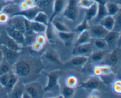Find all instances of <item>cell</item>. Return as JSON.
Here are the masks:
<instances>
[{"instance_id": "14", "label": "cell", "mask_w": 121, "mask_h": 98, "mask_svg": "<svg viewBox=\"0 0 121 98\" xmlns=\"http://www.w3.org/2000/svg\"><path fill=\"white\" fill-rule=\"evenodd\" d=\"M66 0H54L52 7V15L49 19V23H51L56 17L57 15L61 13L66 6Z\"/></svg>"}, {"instance_id": "34", "label": "cell", "mask_w": 121, "mask_h": 98, "mask_svg": "<svg viewBox=\"0 0 121 98\" xmlns=\"http://www.w3.org/2000/svg\"><path fill=\"white\" fill-rule=\"evenodd\" d=\"M12 71V66L9 65L5 60L2 59L0 63V76L5 74Z\"/></svg>"}, {"instance_id": "10", "label": "cell", "mask_w": 121, "mask_h": 98, "mask_svg": "<svg viewBox=\"0 0 121 98\" xmlns=\"http://www.w3.org/2000/svg\"><path fill=\"white\" fill-rule=\"evenodd\" d=\"M100 83H101V81L99 77L95 76H92L89 77L87 80L82 82L80 84V88L86 89V90H91L92 92L96 90L100 86Z\"/></svg>"}, {"instance_id": "50", "label": "cell", "mask_w": 121, "mask_h": 98, "mask_svg": "<svg viewBox=\"0 0 121 98\" xmlns=\"http://www.w3.org/2000/svg\"><path fill=\"white\" fill-rule=\"evenodd\" d=\"M93 1L95 3L101 5H105V4L108 2V0H93Z\"/></svg>"}, {"instance_id": "5", "label": "cell", "mask_w": 121, "mask_h": 98, "mask_svg": "<svg viewBox=\"0 0 121 98\" xmlns=\"http://www.w3.org/2000/svg\"><path fill=\"white\" fill-rule=\"evenodd\" d=\"M1 50L3 56V59L12 67L18 60L21 54V52L9 49L2 45H1Z\"/></svg>"}, {"instance_id": "38", "label": "cell", "mask_w": 121, "mask_h": 98, "mask_svg": "<svg viewBox=\"0 0 121 98\" xmlns=\"http://www.w3.org/2000/svg\"><path fill=\"white\" fill-rule=\"evenodd\" d=\"M53 2L54 0H39L37 3L36 6H37L41 10V11H43V8H48L51 5L53 7Z\"/></svg>"}, {"instance_id": "16", "label": "cell", "mask_w": 121, "mask_h": 98, "mask_svg": "<svg viewBox=\"0 0 121 98\" xmlns=\"http://www.w3.org/2000/svg\"><path fill=\"white\" fill-rule=\"evenodd\" d=\"M121 39V32L116 31L108 32L104 39L107 43L108 46H117L118 42ZM117 48V46H116Z\"/></svg>"}, {"instance_id": "26", "label": "cell", "mask_w": 121, "mask_h": 98, "mask_svg": "<svg viewBox=\"0 0 121 98\" xmlns=\"http://www.w3.org/2000/svg\"><path fill=\"white\" fill-rule=\"evenodd\" d=\"M19 81V78L15 74L13 73V71H11L10 72V77H9V81H8V83L7 84V86L5 88V90H7V93H9L13 90V88H14L15 85H16L17 83H18V82Z\"/></svg>"}, {"instance_id": "35", "label": "cell", "mask_w": 121, "mask_h": 98, "mask_svg": "<svg viewBox=\"0 0 121 98\" xmlns=\"http://www.w3.org/2000/svg\"><path fill=\"white\" fill-rule=\"evenodd\" d=\"M89 27L90 26L89 24V21H87L85 19H84L83 20L75 27L74 31L77 33H80L82 32H85V31L88 30Z\"/></svg>"}, {"instance_id": "20", "label": "cell", "mask_w": 121, "mask_h": 98, "mask_svg": "<svg viewBox=\"0 0 121 98\" xmlns=\"http://www.w3.org/2000/svg\"><path fill=\"white\" fill-rule=\"evenodd\" d=\"M21 11L20 7L17 4H7L2 10V12H4L9 16V18L15 16L18 12Z\"/></svg>"}, {"instance_id": "2", "label": "cell", "mask_w": 121, "mask_h": 98, "mask_svg": "<svg viewBox=\"0 0 121 98\" xmlns=\"http://www.w3.org/2000/svg\"><path fill=\"white\" fill-rule=\"evenodd\" d=\"M31 66L28 61L18 59L12 67V71L18 77H26L31 71Z\"/></svg>"}, {"instance_id": "37", "label": "cell", "mask_w": 121, "mask_h": 98, "mask_svg": "<svg viewBox=\"0 0 121 98\" xmlns=\"http://www.w3.org/2000/svg\"><path fill=\"white\" fill-rule=\"evenodd\" d=\"M66 85L69 88L75 89L78 85V79L76 76L71 75L66 79Z\"/></svg>"}, {"instance_id": "32", "label": "cell", "mask_w": 121, "mask_h": 98, "mask_svg": "<svg viewBox=\"0 0 121 98\" xmlns=\"http://www.w3.org/2000/svg\"><path fill=\"white\" fill-rule=\"evenodd\" d=\"M44 57L50 63H57L60 61L58 54L53 50H50L45 53Z\"/></svg>"}, {"instance_id": "27", "label": "cell", "mask_w": 121, "mask_h": 98, "mask_svg": "<svg viewBox=\"0 0 121 98\" xmlns=\"http://www.w3.org/2000/svg\"><path fill=\"white\" fill-rule=\"evenodd\" d=\"M33 21L43 24L45 26H47L49 23V19H48V17L47 15V14L44 11H41L39 13H38Z\"/></svg>"}, {"instance_id": "4", "label": "cell", "mask_w": 121, "mask_h": 98, "mask_svg": "<svg viewBox=\"0 0 121 98\" xmlns=\"http://www.w3.org/2000/svg\"><path fill=\"white\" fill-rule=\"evenodd\" d=\"M24 90L31 98H44L43 88L38 82H30L24 84Z\"/></svg>"}, {"instance_id": "47", "label": "cell", "mask_w": 121, "mask_h": 98, "mask_svg": "<svg viewBox=\"0 0 121 98\" xmlns=\"http://www.w3.org/2000/svg\"><path fill=\"white\" fill-rule=\"evenodd\" d=\"M24 1L27 5L28 8H33L36 6V4L34 0H24Z\"/></svg>"}, {"instance_id": "1", "label": "cell", "mask_w": 121, "mask_h": 98, "mask_svg": "<svg viewBox=\"0 0 121 98\" xmlns=\"http://www.w3.org/2000/svg\"><path fill=\"white\" fill-rule=\"evenodd\" d=\"M46 75L47 77V82L46 86L43 88L44 93L59 92L60 90V86L59 84V78L60 75V70H54L47 73Z\"/></svg>"}, {"instance_id": "54", "label": "cell", "mask_w": 121, "mask_h": 98, "mask_svg": "<svg viewBox=\"0 0 121 98\" xmlns=\"http://www.w3.org/2000/svg\"><path fill=\"white\" fill-rule=\"evenodd\" d=\"M48 98H63V96L60 95H58V96H54V97Z\"/></svg>"}, {"instance_id": "17", "label": "cell", "mask_w": 121, "mask_h": 98, "mask_svg": "<svg viewBox=\"0 0 121 98\" xmlns=\"http://www.w3.org/2000/svg\"><path fill=\"white\" fill-rule=\"evenodd\" d=\"M99 24L102 26L104 29H105L108 32H111L113 30L114 28V17L108 15L99 22Z\"/></svg>"}, {"instance_id": "7", "label": "cell", "mask_w": 121, "mask_h": 98, "mask_svg": "<svg viewBox=\"0 0 121 98\" xmlns=\"http://www.w3.org/2000/svg\"><path fill=\"white\" fill-rule=\"evenodd\" d=\"M93 46L91 43L74 46L72 50V54L74 56L89 57L93 52Z\"/></svg>"}, {"instance_id": "46", "label": "cell", "mask_w": 121, "mask_h": 98, "mask_svg": "<svg viewBox=\"0 0 121 98\" xmlns=\"http://www.w3.org/2000/svg\"><path fill=\"white\" fill-rule=\"evenodd\" d=\"M31 46L32 50L35 51V52H40V51H41L42 50L43 48V45L39 44L37 42H35L34 44H32V45Z\"/></svg>"}, {"instance_id": "23", "label": "cell", "mask_w": 121, "mask_h": 98, "mask_svg": "<svg viewBox=\"0 0 121 98\" xmlns=\"http://www.w3.org/2000/svg\"><path fill=\"white\" fill-rule=\"evenodd\" d=\"M91 38L90 36L88 30L85 31V32L79 33V36H78V39H76L75 44H74V46L90 43Z\"/></svg>"}, {"instance_id": "18", "label": "cell", "mask_w": 121, "mask_h": 98, "mask_svg": "<svg viewBox=\"0 0 121 98\" xmlns=\"http://www.w3.org/2000/svg\"><path fill=\"white\" fill-rule=\"evenodd\" d=\"M59 39L66 46H70L74 37V33L72 32H57Z\"/></svg>"}, {"instance_id": "3", "label": "cell", "mask_w": 121, "mask_h": 98, "mask_svg": "<svg viewBox=\"0 0 121 98\" xmlns=\"http://www.w3.org/2000/svg\"><path fill=\"white\" fill-rule=\"evenodd\" d=\"M79 6L76 0H69L63 12L65 17L71 21H75L79 15Z\"/></svg>"}, {"instance_id": "45", "label": "cell", "mask_w": 121, "mask_h": 98, "mask_svg": "<svg viewBox=\"0 0 121 98\" xmlns=\"http://www.w3.org/2000/svg\"><path fill=\"white\" fill-rule=\"evenodd\" d=\"M46 38L45 36L43 34H37L36 37V39H35V42H37L39 44H41V45L44 46L46 43Z\"/></svg>"}, {"instance_id": "41", "label": "cell", "mask_w": 121, "mask_h": 98, "mask_svg": "<svg viewBox=\"0 0 121 98\" xmlns=\"http://www.w3.org/2000/svg\"><path fill=\"white\" fill-rule=\"evenodd\" d=\"M121 11L119 12L118 14L115 15V25L113 31H116L118 32H121Z\"/></svg>"}, {"instance_id": "48", "label": "cell", "mask_w": 121, "mask_h": 98, "mask_svg": "<svg viewBox=\"0 0 121 98\" xmlns=\"http://www.w3.org/2000/svg\"><path fill=\"white\" fill-rule=\"evenodd\" d=\"M87 98H100L99 93L97 92L96 90L92 91V93L87 96Z\"/></svg>"}, {"instance_id": "53", "label": "cell", "mask_w": 121, "mask_h": 98, "mask_svg": "<svg viewBox=\"0 0 121 98\" xmlns=\"http://www.w3.org/2000/svg\"><path fill=\"white\" fill-rule=\"evenodd\" d=\"M2 59H3V56H2V52H1V44H0V63H1V62L2 61Z\"/></svg>"}, {"instance_id": "31", "label": "cell", "mask_w": 121, "mask_h": 98, "mask_svg": "<svg viewBox=\"0 0 121 98\" xmlns=\"http://www.w3.org/2000/svg\"><path fill=\"white\" fill-rule=\"evenodd\" d=\"M25 43L24 46H31L32 44L35 42L36 37L37 34L33 32L25 33L24 34Z\"/></svg>"}, {"instance_id": "8", "label": "cell", "mask_w": 121, "mask_h": 98, "mask_svg": "<svg viewBox=\"0 0 121 98\" xmlns=\"http://www.w3.org/2000/svg\"><path fill=\"white\" fill-rule=\"evenodd\" d=\"M5 33L11 39L17 43L19 45L22 47L24 46V34L22 32H19V31L16 30L8 26L6 28Z\"/></svg>"}, {"instance_id": "39", "label": "cell", "mask_w": 121, "mask_h": 98, "mask_svg": "<svg viewBox=\"0 0 121 98\" xmlns=\"http://www.w3.org/2000/svg\"><path fill=\"white\" fill-rule=\"evenodd\" d=\"M99 65V69H100V74H101V76H107L111 75L112 74V68L109 66H108L106 65H100V64H98ZM99 77V78H100Z\"/></svg>"}, {"instance_id": "36", "label": "cell", "mask_w": 121, "mask_h": 98, "mask_svg": "<svg viewBox=\"0 0 121 98\" xmlns=\"http://www.w3.org/2000/svg\"><path fill=\"white\" fill-rule=\"evenodd\" d=\"M95 41L93 44L94 46L100 51H105L107 49L108 46L107 43L104 39H94Z\"/></svg>"}, {"instance_id": "29", "label": "cell", "mask_w": 121, "mask_h": 98, "mask_svg": "<svg viewBox=\"0 0 121 98\" xmlns=\"http://www.w3.org/2000/svg\"><path fill=\"white\" fill-rule=\"evenodd\" d=\"M105 51H96L93 52L91 55V59L93 63H100L104 59L106 56Z\"/></svg>"}, {"instance_id": "9", "label": "cell", "mask_w": 121, "mask_h": 98, "mask_svg": "<svg viewBox=\"0 0 121 98\" xmlns=\"http://www.w3.org/2000/svg\"><path fill=\"white\" fill-rule=\"evenodd\" d=\"M8 26L16 30L24 33V18L20 15H15L10 18L7 23Z\"/></svg>"}, {"instance_id": "6", "label": "cell", "mask_w": 121, "mask_h": 98, "mask_svg": "<svg viewBox=\"0 0 121 98\" xmlns=\"http://www.w3.org/2000/svg\"><path fill=\"white\" fill-rule=\"evenodd\" d=\"M119 50L120 49L116 48L112 52L106 55L102 61L100 63V65H106L111 68L115 66L119 61Z\"/></svg>"}, {"instance_id": "30", "label": "cell", "mask_w": 121, "mask_h": 98, "mask_svg": "<svg viewBox=\"0 0 121 98\" xmlns=\"http://www.w3.org/2000/svg\"><path fill=\"white\" fill-rule=\"evenodd\" d=\"M98 5V12L94 19L96 21L100 22L104 18L107 16L108 13L105 5Z\"/></svg>"}, {"instance_id": "44", "label": "cell", "mask_w": 121, "mask_h": 98, "mask_svg": "<svg viewBox=\"0 0 121 98\" xmlns=\"http://www.w3.org/2000/svg\"><path fill=\"white\" fill-rule=\"evenodd\" d=\"M9 19L8 15L4 12L1 11L0 13V24H7L8 21H9Z\"/></svg>"}, {"instance_id": "51", "label": "cell", "mask_w": 121, "mask_h": 98, "mask_svg": "<svg viewBox=\"0 0 121 98\" xmlns=\"http://www.w3.org/2000/svg\"><path fill=\"white\" fill-rule=\"evenodd\" d=\"M6 5H7L6 2H4V1H1V0H0V13L2 11V10H3V8H4V7Z\"/></svg>"}, {"instance_id": "11", "label": "cell", "mask_w": 121, "mask_h": 98, "mask_svg": "<svg viewBox=\"0 0 121 98\" xmlns=\"http://www.w3.org/2000/svg\"><path fill=\"white\" fill-rule=\"evenodd\" d=\"M88 32L91 38L93 39H104L108 33V32L100 24L90 26Z\"/></svg>"}, {"instance_id": "22", "label": "cell", "mask_w": 121, "mask_h": 98, "mask_svg": "<svg viewBox=\"0 0 121 98\" xmlns=\"http://www.w3.org/2000/svg\"><path fill=\"white\" fill-rule=\"evenodd\" d=\"M89 57L85 56H74L70 61V64L75 67L84 66L88 62Z\"/></svg>"}, {"instance_id": "25", "label": "cell", "mask_w": 121, "mask_h": 98, "mask_svg": "<svg viewBox=\"0 0 121 98\" xmlns=\"http://www.w3.org/2000/svg\"><path fill=\"white\" fill-rule=\"evenodd\" d=\"M98 4L95 3L93 5L91 6L89 8L86 10V13H85V18L87 21H89L95 18L96 15L98 12Z\"/></svg>"}, {"instance_id": "58", "label": "cell", "mask_w": 121, "mask_h": 98, "mask_svg": "<svg viewBox=\"0 0 121 98\" xmlns=\"http://www.w3.org/2000/svg\"><path fill=\"white\" fill-rule=\"evenodd\" d=\"M117 1H119V2H121V0H117Z\"/></svg>"}, {"instance_id": "12", "label": "cell", "mask_w": 121, "mask_h": 98, "mask_svg": "<svg viewBox=\"0 0 121 98\" xmlns=\"http://www.w3.org/2000/svg\"><path fill=\"white\" fill-rule=\"evenodd\" d=\"M0 44L4 45L7 48L11 49L13 51H16V52H21L22 47L19 45L17 43L15 42L14 40L11 39L7 34H4L3 36L1 37L0 39Z\"/></svg>"}, {"instance_id": "57", "label": "cell", "mask_w": 121, "mask_h": 98, "mask_svg": "<svg viewBox=\"0 0 121 98\" xmlns=\"http://www.w3.org/2000/svg\"><path fill=\"white\" fill-rule=\"evenodd\" d=\"M9 1H14V0H8Z\"/></svg>"}, {"instance_id": "56", "label": "cell", "mask_w": 121, "mask_h": 98, "mask_svg": "<svg viewBox=\"0 0 121 98\" xmlns=\"http://www.w3.org/2000/svg\"><path fill=\"white\" fill-rule=\"evenodd\" d=\"M34 1H35V4H37V2H38V1H39V0H34Z\"/></svg>"}, {"instance_id": "40", "label": "cell", "mask_w": 121, "mask_h": 98, "mask_svg": "<svg viewBox=\"0 0 121 98\" xmlns=\"http://www.w3.org/2000/svg\"><path fill=\"white\" fill-rule=\"evenodd\" d=\"M94 4L93 0H79V2H78V6L85 10L89 8Z\"/></svg>"}, {"instance_id": "42", "label": "cell", "mask_w": 121, "mask_h": 98, "mask_svg": "<svg viewBox=\"0 0 121 98\" xmlns=\"http://www.w3.org/2000/svg\"><path fill=\"white\" fill-rule=\"evenodd\" d=\"M112 88L113 91L117 95L121 94V81L120 79H117L112 83Z\"/></svg>"}, {"instance_id": "28", "label": "cell", "mask_w": 121, "mask_h": 98, "mask_svg": "<svg viewBox=\"0 0 121 98\" xmlns=\"http://www.w3.org/2000/svg\"><path fill=\"white\" fill-rule=\"evenodd\" d=\"M51 23H52L54 29L57 32H70V30L67 27V26L65 25L64 23H63L62 22H61V21H59L58 20L54 19Z\"/></svg>"}, {"instance_id": "15", "label": "cell", "mask_w": 121, "mask_h": 98, "mask_svg": "<svg viewBox=\"0 0 121 98\" xmlns=\"http://www.w3.org/2000/svg\"><path fill=\"white\" fill-rule=\"evenodd\" d=\"M24 92V84L19 80L13 90L8 93V98H21Z\"/></svg>"}, {"instance_id": "33", "label": "cell", "mask_w": 121, "mask_h": 98, "mask_svg": "<svg viewBox=\"0 0 121 98\" xmlns=\"http://www.w3.org/2000/svg\"><path fill=\"white\" fill-rule=\"evenodd\" d=\"M61 96L63 98H72L75 93V89L65 86L61 90Z\"/></svg>"}, {"instance_id": "43", "label": "cell", "mask_w": 121, "mask_h": 98, "mask_svg": "<svg viewBox=\"0 0 121 98\" xmlns=\"http://www.w3.org/2000/svg\"><path fill=\"white\" fill-rule=\"evenodd\" d=\"M10 72L0 76V85L2 88H5L7 86L8 81H9V77H10Z\"/></svg>"}, {"instance_id": "55", "label": "cell", "mask_w": 121, "mask_h": 98, "mask_svg": "<svg viewBox=\"0 0 121 98\" xmlns=\"http://www.w3.org/2000/svg\"><path fill=\"white\" fill-rule=\"evenodd\" d=\"M23 1V0H14V1H15V2H21V1Z\"/></svg>"}, {"instance_id": "21", "label": "cell", "mask_w": 121, "mask_h": 98, "mask_svg": "<svg viewBox=\"0 0 121 98\" xmlns=\"http://www.w3.org/2000/svg\"><path fill=\"white\" fill-rule=\"evenodd\" d=\"M45 37L46 40H48L50 43L53 44L55 41V29L53 27L52 23H48V24L46 26V31L44 32Z\"/></svg>"}, {"instance_id": "24", "label": "cell", "mask_w": 121, "mask_h": 98, "mask_svg": "<svg viewBox=\"0 0 121 98\" xmlns=\"http://www.w3.org/2000/svg\"><path fill=\"white\" fill-rule=\"evenodd\" d=\"M31 30L33 32L37 34H40L44 33L46 31V26L39 23L35 22L34 21H31L30 23Z\"/></svg>"}, {"instance_id": "19", "label": "cell", "mask_w": 121, "mask_h": 98, "mask_svg": "<svg viewBox=\"0 0 121 98\" xmlns=\"http://www.w3.org/2000/svg\"><path fill=\"white\" fill-rule=\"evenodd\" d=\"M106 11H107L108 15L113 16L117 15V14L121 11V5L119 3H115V2H108L105 4Z\"/></svg>"}, {"instance_id": "52", "label": "cell", "mask_w": 121, "mask_h": 98, "mask_svg": "<svg viewBox=\"0 0 121 98\" xmlns=\"http://www.w3.org/2000/svg\"><path fill=\"white\" fill-rule=\"evenodd\" d=\"M31 98V96H30L29 95H28V94L26 92H24L23 93V95H22V98Z\"/></svg>"}, {"instance_id": "49", "label": "cell", "mask_w": 121, "mask_h": 98, "mask_svg": "<svg viewBox=\"0 0 121 98\" xmlns=\"http://www.w3.org/2000/svg\"><path fill=\"white\" fill-rule=\"evenodd\" d=\"M18 5L19 7H20L21 10H26L27 9V8H28V6H27V5L26 4V3L24 2V0L20 2V4H19Z\"/></svg>"}, {"instance_id": "13", "label": "cell", "mask_w": 121, "mask_h": 98, "mask_svg": "<svg viewBox=\"0 0 121 98\" xmlns=\"http://www.w3.org/2000/svg\"><path fill=\"white\" fill-rule=\"evenodd\" d=\"M41 11V10L40 8H39L37 6H35L33 8H28L24 10H21L15 15H20L29 21H33L38 13Z\"/></svg>"}]
</instances>
